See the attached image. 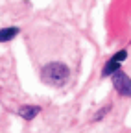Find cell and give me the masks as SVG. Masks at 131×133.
<instances>
[{"mask_svg": "<svg viewBox=\"0 0 131 133\" xmlns=\"http://www.w3.org/2000/svg\"><path fill=\"white\" fill-rule=\"evenodd\" d=\"M70 78V70H68V66L61 63V61H52V63H48L43 66V70H41V79L43 83H46V85H50V87H63L65 83L68 81Z\"/></svg>", "mask_w": 131, "mask_h": 133, "instance_id": "obj_1", "label": "cell"}, {"mask_svg": "<svg viewBox=\"0 0 131 133\" xmlns=\"http://www.w3.org/2000/svg\"><path fill=\"white\" fill-rule=\"evenodd\" d=\"M113 85H114V89H116L118 94L131 98V78L126 72H122L120 69L113 74Z\"/></svg>", "mask_w": 131, "mask_h": 133, "instance_id": "obj_2", "label": "cell"}, {"mask_svg": "<svg viewBox=\"0 0 131 133\" xmlns=\"http://www.w3.org/2000/svg\"><path fill=\"white\" fill-rule=\"evenodd\" d=\"M17 113H19L20 118H24V120H33L35 116L41 113V107L39 105H20Z\"/></svg>", "mask_w": 131, "mask_h": 133, "instance_id": "obj_3", "label": "cell"}, {"mask_svg": "<svg viewBox=\"0 0 131 133\" xmlns=\"http://www.w3.org/2000/svg\"><path fill=\"white\" fill-rule=\"evenodd\" d=\"M19 28L17 26H8V28H2L0 30V43H8V41H11V39H15L19 35Z\"/></svg>", "mask_w": 131, "mask_h": 133, "instance_id": "obj_4", "label": "cell"}, {"mask_svg": "<svg viewBox=\"0 0 131 133\" xmlns=\"http://www.w3.org/2000/svg\"><path fill=\"white\" fill-rule=\"evenodd\" d=\"M118 69H120V63H118V61H114V59H109V61L104 65V69H102V78L113 76Z\"/></svg>", "mask_w": 131, "mask_h": 133, "instance_id": "obj_5", "label": "cell"}, {"mask_svg": "<svg viewBox=\"0 0 131 133\" xmlns=\"http://www.w3.org/2000/svg\"><path fill=\"white\" fill-rule=\"evenodd\" d=\"M109 111H111V104H107L105 107H102L100 111H98V115L94 116V118H92V120H96V122H98V120H102V118H104V116H105V115H107Z\"/></svg>", "mask_w": 131, "mask_h": 133, "instance_id": "obj_6", "label": "cell"}, {"mask_svg": "<svg viewBox=\"0 0 131 133\" xmlns=\"http://www.w3.org/2000/svg\"><path fill=\"white\" fill-rule=\"evenodd\" d=\"M111 59H114V61L122 63V61H126V59H127V52H126V50H120V52H116V54H114Z\"/></svg>", "mask_w": 131, "mask_h": 133, "instance_id": "obj_7", "label": "cell"}]
</instances>
